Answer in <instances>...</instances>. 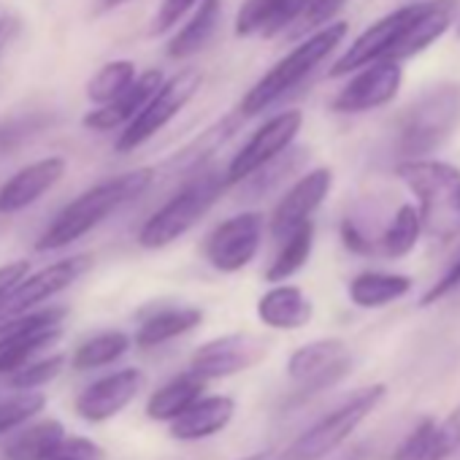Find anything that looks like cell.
I'll return each instance as SVG.
<instances>
[{
	"mask_svg": "<svg viewBox=\"0 0 460 460\" xmlns=\"http://www.w3.org/2000/svg\"><path fill=\"white\" fill-rule=\"evenodd\" d=\"M344 6H347V0H309V6H306L301 22H304L306 28L320 31V28L331 25L333 17H336Z\"/></svg>",
	"mask_w": 460,
	"mask_h": 460,
	"instance_id": "ab89813d",
	"label": "cell"
},
{
	"mask_svg": "<svg viewBox=\"0 0 460 460\" xmlns=\"http://www.w3.org/2000/svg\"><path fill=\"white\" fill-rule=\"evenodd\" d=\"M163 82H165V76L160 68H152V71L136 76V82L119 98H114L106 106H95L82 119V125L87 130H95V133H111V130L128 128L141 114V109L152 101V95L163 87Z\"/></svg>",
	"mask_w": 460,
	"mask_h": 460,
	"instance_id": "d6986e66",
	"label": "cell"
},
{
	"mask_svg": "<svg viewBox=\"0 0 460 460\" xmlns=\"http://www.w3.org/2000/svg\"><path fill=\"white\" fill-rule=\"evenodd\" d=\"M411 279L403 274L363 271L349 282V301L360 309H379L409 296Z\"/></svg>",
	"mask_w": 460,
	"mask_h": 460,
	"instance_id": "f1b7e54d",
	"label": "cell"
},
{
	"mask_svg": "<svg viewBox=\"0 0 460 460\" xmlns=\"http://www.w3.org/2000/svg\"><path fill=\"white\" fill-rule=\"evenodd\" d=\"M261 242H263V214L258 211L236 214L211 230V236L206 239V261L222 274H236L255 261Z\"/></svg>",
	"mask_w": 460,
	"mask_h": 460,
	"instance_id": "30bf717a",
	"label": "cell"
},
{
	"mask_svg": "<svg viewBox=\"0 0 460 460\" xmlns=\"http://www.w3.org/2000/svg\"><path fill=\"white\" fill-rule=\"evenodd\" d=\"M460 0H422L417 17L409 22V28L403 31V36L395 41V47L390 49V55L385 60H409L420 52H425L433 41H438L449 25L455 22Z\"/></svg>",
	"mask_w": 460,
	"mask_h": 460,
	"instance_id": "ffe728a7",
	"label": "cell"
},
{
	"mask_svg": "<svg viewBox=\"0 0 460 460\" xmlns=\"http://www.w3.org/2000/svg\"><path fill=\"white\" fill-rule=\"evenodd\" d=\"M455 33H457V39H460V22H457V31H455Z\"/></svg>",
	"mask_w": 460,
	"mask_h": 460,
	"instance_id": "c3c4849f",
	"label": "cell"
},
{
	"mask_svg": "<svg viewBox=\"0 0 460 460\" xmlns=\"http://www.w3.org/2000/svg\"><path fill=\"white\" fill-rule=\"evenodd\" d=\"M66 306L33 309L20 317L0 320V376H9L36 360L41 349L63 336Z\"/></svg>",
	"mask_w": 460,
	"mask_h": 460,
	"instance_id": "52a82bcc",
	"label": "cell"
},
{
	"mask_svg": "<svg viewBox=\"0 0 460 460\" xmlns=\"http://www.w3.org/2000/svg\"><path fill=\"white\" fill-rule=\"evenodd\" d=\"M401 181L420 200L422 234L430 242L449 244L460 236V168L444 160H401L395 165Z\"/></svg>",
	"mask_w": 460,
	"mask_h": 460,
	"instance_id": "7a4b0ae2",
	"label": "cell"
},
{
	"mask_svg": "<svg viewBox=\"0 0 460 460\" xmlns=\"http://www.w3.org/2000/svg\"><path fill=\"white\" fill-rule=\"evenodd\" d=\"M141 387L144 371L138 368H122L109 376H101L76 395V414L84 422H106L117 417L122 409H128V403L141 393Z\"/></svg>",
	"mask_w": 460,
	"mask_h": 460,
	"instance_id": "e0dca14e",
	"label": "cell"
},
{
	"mask_svg": "<svg viewBox=\"0 0 460 460\" xmlns=\"http://www.w3.org/2000/svg\"><path fill=\"white\" fill-rule=\"evenodd\" d=\"M460 447V406L441 422L420 420L395 449L393 460H447Z\"/></svg>",
	"mask_w": 460,
	"mask_h": 460,
	"instance_id": "44dd1931",
	"label": "cell"
},
{
	"mask_svg": "<svg viewBox=\"0 0 460 460\" xmlns=\"http://www.w3.org/2000/svg\"><path fill=\"white\" fill-rule=\"evenodd\" d=\"M266 352H269L266 341L250 333H230V336H222L198 347L190 360V371L200 374L203 379L234 376L239 371L258 366L266 358Z\"/></svg>",
	"mask_w": 460,
	"mask_h": 460,
	"instance_id": "9a60e30c",
	"label": "cell"
},
{
	"mask_svg": "<svg viewBox=\"0 0 460 460\" xmlns=\"http://www.w3.org/2000/svg\"><path fill=\"white\" fill-rule=\"evenodd\" d=\"M309 0H247L236 17V36L274 39L304 17Z\"/></svg>",
	"mask_w": 460,
	"mask_h": 460,
	"instance_id": "7402d4cb",
	"label": "cell"
},
{
	"mask_svg": "<svg viewBox=\"0 0 460 460\" xmlns=\"http://www.w3.org/2000/svg\"><path fill=\"white\" fill-rule=\"evenodd\" d=\"M304 125V114L290 109V111H279L277 117H271L244 146L242 152L230 160L227 165V184H242L244 179H250L258 168H263L269 160H274L277 155H282L285 149H290V144L296 141V136L301 133Z\"/></svg>",
	"mask_w": 460,
	"mask_h": 460,
	"instance_id": "8fae6325",
	"label": "cell"
},
{
	"mask_svg": "<svg viewBox=\"0 0 460 460\" xmlns=\"http://www.w3.org/2000/svg\"><path fill=\"white\" fill-rule=\"evenodd\" d=\"M331 187H333L331 168H314V171L304 173L277 203V208L271 214V236L277 242H285L296 227H301L320 208V203L328 198Z\"/></svg>",
	"mask_w": 460,
	"mask_h": 460,
	"instance_id": "2e32d148",
	"label": "cell"
},
{
	"mask_svg": "<svg viewBox=\"0 0 460 460\" xmlns=\"http://www.w3.org/2000/svg\"><path fill=\"white\" fill-rule=\"evenodd\" d=\"M312 247H314V222L306 219L301 227H296L293 234L282 242V250L277 252L274 263L266 271V279L271 285H279L290 277H296L312 258Z\"/></svg>",
	"mask_w": 460,
	"mask_h": 460,
	"instance_id": "f546056e",
	"label": "cell"
},
{
	"mask_svg": "<svg viewBox=\"0 0 460 460\" xmlns=\"http://www.w3.org/2000/svg\"><path fill=\"white\" fill-rule=\"evenodd\" d=\"M66 436L60 420H39L6 444L4 460H49Z\"/></svg>",
	"mask_w": 460,
	"mask_h": 460,
	"instance_id": "83f0119b",
	"label": "cell"
},
{
	"mask_svg": "<svg viewBox=\"0 0 460 460\" xmlns=\"http://www.w3.org/2000/svg\"><path fill=\"white\" fill-rule=\"evenodd\" d=\"M349 25L347 22H331L320 28L314 36H309L304 44H298L288 58H282L244 98L239 106L242 117H255L274 106L279 98H285L293 87H298L344 39H347Z\"/></svg>",
	"mask_w": 460,
	"mask_h": 460,
	"instance_id": "5b68a950",
	"label": "cell"
},
{
	"mask_svg": "<svg viewBox=\"0 0 460 460\" xmlns=\"http://www.w3.org/2000/svg\"><path fill=\"white\" fill-rule=\"evenodd\" d=\"M44 406L47 395L41 390H14V395L0 401V436L36 420L44 411Z\"/></svg>",
	"mask_w": 460,
	"mask_h": 460,
	"instance_id": "8d00e7d4",
	"label": "cell"
},
{
	"mask_svg": "<svg viewBox=\"0 0 460 460\" xmlns=\"http://www.w3.org/2000/svg\"><path fill=\"white\" fill-rule=\"evenodd\" d=\"M125 0H101V12H109V9H117V6H122Z\"/></svg>",
	"mask_w": 460,
	"mask_h": 460,
	"instance_id": "bcb514c9",
	"label": "cell"
},
{
	"mask_svg": "<svg viewBox=\"0 0 460 460\" xmlns=\"http://www.w3.org/2000/svg\"><path fill=\"white\" fill-rule=\"evenodd\" d=\"M222 20V0H200L198 12L190 17V22L168 41V58L171 60H187L206 49V44L214 39Z\"/></svg>",
	"mask_w": 460,
	"mask_h": 460,
	"instance_id": "484cf974",
	"label": "cell"
},
{
	"mask_svg": "<svg viewBox=\"0 0 460 460\" xmlns=\"http://www.w3.org/2000/svg\"><path fill=\"white\" fill-rule=\"evenodd\" d=\"M103 449L87 436H66L49 460H103Z\"/></svg>",
	"mask_w": 460,
	"mask_h": 460,
	"instance_id": "f35d334b",
	"label": "cell"
},
{
	"mask_svg": "<svg viewBox=\"0 0 460 460\" xmlns=\"http://www.w3.org/2000/svg\"><path fill=\"white\" fill-rule=\"evenodd\" d=\"M128 349H130V336L128 333L106 331V333H98V336L87 339L84 344H79L74 358H71V366L76 371H93V368H101V366H109V363L119 360Z\"/></svg>",
	"mask_w": 460,
	"mask_h": 460,
	"instance_id": "d6a6232c",
	"label": "cell"
},
{
	"mask_svg": "<svg viewBox=\"0 0 460 460\" xmlns=\"http://www.w3.org/2000/svg\"><path fill=\"white\" fill-rule=\"evenodd\" d=\"M66 368V355H49L41 360H31L28 366H22L20 371L6 376V387L12 390H39L44 385H49L55 376H60V371Z\"/></svg>",
	"mask_w": 460,
	"mask_h": 460,
	"instance_id": "74e56055",
	"label": "cell"
},
{
	"mask_svg": "<svg viewBox=\"0 0 460 460\" xmlns=\"http://www.w3.org/2000/svg\"><path fill=\"white\" fill-rule=\"evenodd\" d=\"M90 266H93V255H74V258L49 263L36 274H28L20 285H14L4 298H0V320L20 317L25 312L39 309L58 293L76 285L90 271Z\"/></svg>",
	"mask_w": 460,
	"mask_h": 460,
	"instance_id": "9c48e42d",
	"label": "cell"
},
{
	"mask_svg": "<svg viewBox=\"0 0 460 460\" xmlns=\"http://www.w3.org/2000/svg\"><path fill=\"white\" fill-rule=\"evenodd\" d=\"M49 125H52V114L47 111H31V114L0 119V160L14 155L20 146H25L31 138L44 133Z\"/></svg>",
	"mask_w": 460,
	"mask_h": 460,
	"instance_id": "d590c367",
	"label": "cell"
},
{
	"mask_svg": "<svg viewBox=\"0 0 460 460\" xmlns=\"http://www.w3.org/2000/svg\"><path fill=\"white\" fill-rule=\"evenodd\" d=\"M206 390V379L195 371H184L163 385L146 403V417L157 422H173L181 411H187Z\"/></svg>",
	"mask_w": 460,
	"mask_h": 460,
	"instance_id": "d4e9b609",
	"label": "cell"
},
{
	"mask_svg": "<svg viewBox=\"0 0 460 460\" xmlns=\"http://www.w3.org/2000/svg\"><path fill=\"white\" fill-rule=\"evenodd\" d=\"M136 63L133 60H111L101 66L93 79L87 82V98L95 106H106L114 98H119L133 82H136Z\"/></svg>",
	"mask_w": 460,
	"mask_h": 460,
	"instance_id": "836d02e7",
	"label": "cell"
},
{
	"mask_svg": "<svg viewBox=\"0 0 460 460\" xmlns=\"http://www.w3.org/2000/svg\"><path fill=\"white\" fill-rule=\"evenodd\" d=\"M239 119H244L242 114H236V117H230V119H222V122H217L214 128H208V130H203L200 133V138H195L190 146H184L165 168L171 171V173H195V171H200V165H203V160H208L230 136H234V130H236V125H239Z\"/></svg>",
	"mask_w": 460,
	"mask_h": 460,
	"instance_id": "4dcf8cb0",
	"label": "cell"
},
{
	"mask_svg": "<svg viewBox=\"0 0 460 460\" xmlns=\"http://www.w3.org/2000/svg\"><path fill=\"white\" fill-rule=\"evenodd\" d=\"M198 87H200V71L195 68H184L176 76L165 79L163 87L152 95V101L141 109V114L128 128H122V133L114 141V149L125 155L146 144L195 98Z\"/></svg>",
	"mask_w": 460,
	"mask_h": 460,
	"instance_id": "ba28073f",
	"label": "cell"
},
{
	"mask_svg": "<svg viewBox=\"0 0 460 460\" xmlns=\"http://www.w3.org/2000/svg\"><path fill=\"white\" fill-rule=\"evenodd\" d=\"M28 274H31V263L28 261H14V263L0 266V298H4L14 285H20Z\"/></svg>",
	"mask_w": 460,
	"mask_h": 460,
	"instance_id": "ee69618b",
	"label": "cell"
},
{
	"mask_svg": "<svg viewBox=\"0 0 460 460\" xmlns=\"http://www.w3.org/2000/svg\"><path fill=\"white\" fill-rule=\"evenodd\" d=\"M203 320V312L195 306H173V309H160L155 314H149L141 328L136 331V344L141 349H152L160 347L176 336L190 333L192 328H198Z\"/></svg>",
	"mask_w": 460,
	"mask_h": 460,
	"instance_id": "4316f807",
	"label": "cell"
},
{
	"mask_svg": "<svg viewBox=\"0 0 460 460\" xmlns=\"http://www.w3.org/2000/svg\"><path fill=\"white\" fill-rule=\"evenodd\" d=\"M66 168H68V160L60 155L41 157L20 168L4 187H0V214H17L39 203L52 187L60 184V179L66 176Z\"/></svg>",
	"mask_w": 460,
	"mask_h": 460,
	"instance_id": "ac0fdd59",
	"label": "cell"
},
{
	"mask_svg": "<svg viewBox=\"0 0 460 460\" xmlns=\"http://www.w3.org/2000/svg\"><path fill=\"white\" fill-rule=\"evenodd\" d=\"M460 125V84L444 82L425 90L398 119L395 152L401 160H420L436 152Z\"/></svg>",
	"mask_w": 460,
	"mask_h": 460,
	"instance_id": "3957f363",
	"label": "cell"
},
{
	"mask_svg": "<svg viewBox=\"0 0 460 460\" xmlns=\"http://www.w3.org/2000/svg\"><path fill=\"white\" fill-rule=\"evenodd\" d=\"M314 314L312 301L296 285H277L258 301V317L274 331H298Z\"/></svg>",
	"mask_w": 460,
	"mask_h": 460,
	"instance_id": "cb8c5ba5",
	"label": "cell"
},
{
	"mask_svg": "<svg viewBox=\"0 0 460 460\" xmlns=\"http://www.w3.org/2000/svg\"><path fill=\"white\" fill-rule=\"evenodd\" d=\"M198 4V0H160V9L155 14V22H152V33H165L171 31L176 22H181V17Z\"/></svg>",
	"mask_w": 460,
	"mask_h": 460,
	"instance_id": "60d3db41",
	"label": "cell"
},
{
	"mask_svg": "<svg viewBox=\"0 0 460 460\" xmlns=\"http://www.w3.org/2000/svg\"><path fill=\"white\" fill-rule=\"evenodd\" d=\"M306 149H285L282 155H277L274 160H269L263 168H258L250 179L242 181L247 195H266L274 187H279L290 173L298 171V165L304 163Z\"/></svg>",
	"mask_w": 460,
	"mask_h": 460,
	"instance_id": "e575fe53",
	"label": "cell"
},
{
	"mask_svg": "<svg viewBox=\"0 0 460 460\" xmlns=\"http://www.w3.org/2000/svg\"><path fill=\"white\" fill-rule=\"evenodd\" d=\"M242 460H271V452H258V455H250V457H242Z\"/></svg>",
	"mask_w": 460,
	"mask_h": 460,
	"instance_id": "7dc6e473",
	"label": "cell"
},
{
	"mask_svg": "<svg viewBox=\"0 0 460 460\" xmlns=\"http://www.w3.org/2000/svg\"><path fill=\"white\" fill-rule=\"evenodd\" d=\"M341 242H344V247H347L349 252H355V255H371V252H374V242L363 234V230L358 227V222L349 219V217L341 222Z\"/></svg>",
	"mask_w": 460,
	"mask_h": 460,
	"instance_id": "7bdbcfd3",
	"label": "cell"
},
{
	"mask_svg": "<svg viewBox=\"0 0 460 460\" xmlns=\"http://www.w3.org/2000/svg\"><path fill=\"white\" fill-rule=\"evenodd\" d=\"M403 82V68L398 60H376L368 63L355 79L347 82L344 90L333 98V111L336 114H363L379 106H387Z\"/></svg>",
	"mask_w": 460,
	"mask_h": 460,
	"instance_id": "5bb4252c",
	"label": "cell"
},
{
	"mask_svg": "<svg viewBox=\"0 0 460 460\" xmlns=\"http://www.w3.org/2000/svg\"><path fill=\"white\" fill-rule=\"evenodd\" d=\"M422 234V219H420V208H414L411 203H403L393 222L385 227L382 239L376 242L379 250L387 255V258H406L414 247H417V239Z\"/></svg>",
	"mask_w": 460,
	"mask_h": 460,
	"instance_id": "1f68e13d",
	"label": "cell"
},
{
	"mask_svg": "<svg viewBox=\"0 0 460 460\" xmlns=\"http://www.w3.org/2000/svg\"><path fill=\"white\" fill-rule=\"evenodd\" d=\"M455 290H460V258L452 263V269L420 298V304L422 306H430V304H436V301H441V298H447V296H452Z\"/></svg>",
	"mask_w": 460,
	"mask_h": 460,
	"instance_id": "b9f144b4",
	"label": "cell"
},
{
	"mask_svg": "<svg viewBox=\"0 0 460 460\" xmlns=\"http://www.w3.org/2000/svg\"><path fill=\"white\" fill-rule=\"evenodd\" d=\"M227 173L198 171L176 195H171L138 230V244L144 250H163L192 230L227 190Z\"/></svg>",
	"mask_w": 460,
	"mask_h": 460,
	"instance_id": "277c9868",
	"label": "cell"
},
{
	"mask_svg": "<svg viewBox=\"0 0 460 460\" xmlns=\"http://www.w3.org/2000/svg\"><path fill=\"white\" fill-rule=\"evenodd\" d=\"M352 366L349 349L341 339H320L312 344L298 347L288 360L290 379L304 385V395L320 393L331 385H336Z\"/></svg>",
	"mask_w": 460,
	"mask_h": 460,
	"instance_id": "4fadbf2b",
	"label": "cell"
},
{
	"mask_svg": "<svg viewBox=\"0 0 460 460\" xmlns=\"http://www.w3.org/2000/svg\"><path fill=\"white\" fill-rule=\"evenodd\" d=\"M236 414V403L230 395L198 398L187 411H181L171 422V436L179 441H198L219 433Z\"/></svg>",
	"mask_w": 460,
	"mask_h": 460,
	"instance_id": "603a6c76",
	"label": "cell"
},
{
	"mask_svg": "<svg viewBox=\"0 0 460 460\" xmlns=\"http://www.w3.org/2000/svg\"><path fill=\"white\" fill-rule=\"evenodd\" d=\"M385 385H368L352 393L339 409L325 414L320 422H314L309 430H304L282 455V460H320L328 452H333L385 398Z\"/></svg>",
	"mask_w": 460,
	"mask_h": 460,
	"instance_id": "8992f818",
	"label": "cell"
},
{
	"mask_svg": "<svg viewBox=\"0 0 460 460\" xmlns=\"http://www.w3.org/2000/svg\"><path fill=\"white\" fill-rule=\"evenodd\" d=\"M155 176V168H136L84 190L79 198H74L55 214V219L36 242V252H58L84 239L90 230H95L117 208L141 198L152 187Z\"/></svg>",
	"mask_w": 460,
	"mask_h": 460,
	"instance_id": "6da1fadb",
	"label": "cell"
},
{
	"mask_svg": "<svg viewBox=\"0 0 460 460\" xmlns=\"http://www.w3.org/2000/svg\"><path fill=\"white\" fill-rule=\"evenodd\" d=\"M422 4V0H420ZM420 4H409L403 9H395L393 14L382 17L379 22H374L368 31H363L349 47L347 52L331 66L328 76L339 79V76H347L358 68H366L368 63H376V60H385L390 55V49L395 47V41L403 36V31L409 28V22L417 17L420 12Z\"/></svg>",
	"mask_w": 460,
	"mask_h": 460,
	"instance_id": "7c38bea8",
	"label": "cell"
},
{
	"mask_svg": "<svg viewBox=\"0 0 460 460\" xmlns=\"http://www.w3.org/2000/svg\"><path fill=\"white\" fill-rule=\"evenodd\" d=\"M12 25H14V17H12V12H9L4 4H0V44L6 41V36H9Z\"/></svg>",
	"mask_w": 460,
	"mask_h": 460,
	"instance_id": "f6af8a7d",
	"label": "cell"
}]
</instances>
